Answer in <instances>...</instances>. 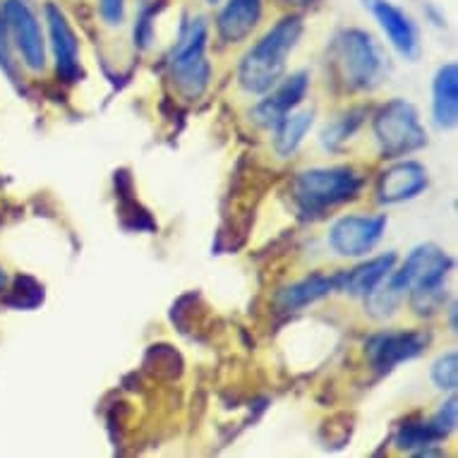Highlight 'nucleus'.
Returning <instances> with one entry per match:
<instances>
[{
    "label": "nucleus",
    "instance_id": "1",
    "mask_svg": "<svg viewBox=\"0 0 458 458\" xmlns=\"http://www.w3.org/2000/svg\"><path fill=\"white\" fill-rule=\"evenodd\" d=\"M305 22L301 15H285L278 20L245 55L238 68V82L248 94L262 97L271 87H276L284 77L288 55L301 41Z\"/></svg>",
    "mask_w": 458,
    "mask_h": 458
},
{
    "label": "nucleus",
    "instance_id": "2",
    "mask_svg": "<svg viewBox=\"0 0 458 458\" xmlns=\"http://www.w3.org/2000/svg\"><path fill=\"white\" fill-rule=\"evenodd\" d=\"M329 65L336 80L348 91H372L389 75V58L365 30H341L331 41Z\"/></svg>",
    "mask_w": 458,
    "mask_h": 458
},
{
    "label": "nucleus",
    "instance_id": "3",
    "mask_svg": "<svg viewBox=\"0 0 458 458\" xmlns=\"http://www.w3.org/2000/svg\"><path fill=\"white\" fill-rule=\"evenodd\" d=\"M362 174L355 165H324V168H308L295 175L293 199L298 209L308 216H317L334 209L338 204H346L360 195Z\"/></svg>",
    "mask_w": 458,
    "mask_h": 458
},
{
    "label": "nucleus",
    "instance_id": "4",
    "mask_svg": "<svg viewBox=\"0 0 458 458\" xmlns=\"http://www.w3.org/2000/svg\"><path fill=\"white\" fill-rule=\"evenodd\" d=\"M207 38H209V24L204 17H192L181 24V31L175 37V46L171 51V80L175 89L181 91L188 101L202 98L209 87L211 65L207 61Z\"/></svg>",
    "mask_w": 458,
    "mask_h": 458
},
{
    "label": "nucleus",
    "instance_id": "5",
    "mask_svg": "<svg viewBox=\"0 0 458 458\" xmlns=\"http://www.w3.org/2000/svg\"><path fill=\"white\" fill-rule=\"evenodd\" d=\"M372 132L384 158H403L420 151L428 144L420 113L406 98H391L375 113Z\"/></svg>",
    "mask_w": 458,
    "mask_h": 458
},
{
    "label": "nucleus",
    "instance_id": "6",
    "mask_svg": "<svg viewBox=\"0 0 458 458\" xmlns=\"http://www.w3.org/2000/svg\"><path fill=\"white\" fill-rule=\"evenodd\" d=\"M454 269V259L435 242H422L406 257L401 269L391 271L406 295L422 293V291H439L446 284V276Z\"/></svg>",
    "mask_w": 458,
    "mask_h": 458
},
{
    "label": "nucleus",
    "instance_id": "7",
    "mask_svg": "<svg viewBox=\"0 0 458 458\" xmlns=\"http://www.w3.org/2000/svg\"><path fill=\"white\" fill-rule=\"evenodd\" d=\"M3 17L8 22L10 38L17 53L22 55V63L31 72L46 70V38L37 13L31 10L27 0H5L3 3Z\"/></svg>",
    "mask_w": 458,
    "mask_h": 458
},
{
    "label": "nucleus",
    "instance_id": "8",
    "mask_svg": "<svg viewBox=\"0 0 458 458\" xmlns=\"http://www.w3.org/2000/svg\"><path fill=\"white\" fill-rule=\"evenodd\" d=\"M386 225H389V218L384 214H377V216L351 214V216L338 218L329 228V248L338 257H348V259L368 257L384 238Z\"/></svg>",
    "mask_w": 458,
    "mask_h": 458
},
{
    "label": "nucleus",
    "instance_id": "9",
    "mask_svg": "<svg viewBox=\"0 0 458 458\" xmlns=\"http://www.w3.org/2000/svg\"><path fill=\"white\" fill-rule=\"evenodd\" d=\"M365 8L372 13L377 24L382 27V31L389 38V44L396 48L401 58L415 63L422 53L420 30L413 22V17L408 15L406 10L398 8L396 3L391 0H362Z\"/></svg>",
    "mask_w": 458,
    "mask_h": 458
},
{
    "label": "nucleus",
    "instance_id": "10",
    "mask_svg": "<svg viewBox=\"0 0 458 458\" xmlns=\"http://www.w3.org/2000/svg\"><path fill=\"white\" fill-rule=\"evenodd\" d=\"M46 24H48V38L55 58V70L65 84L80 82L82 77V63H80V38H77L72 24L55 3H46L44 8Z\"/></svg>",
    "mask_w": 458,
    "mask_h": 458
},
{
    "label": "nucleus",
    "instance_id": "11",
    "mask_svg": "<svg viewBox=\"0 0 458 458\" xmlns=\"http://www.w3.org/2000/svg\"><path fill=\"white\" fill-rule=\"evenodd\" d=\"M310 89V75L305 70L293 72L291 77H281L276 87L267 91V97L252 108V121L262 128H274L284 115L295 111Z\"/></svg>",
    "mask_w": 458,
    "mask_h": 458
},
{
    "label": "nucleus",
    "instance_id": "12",
    "mask_svg": "<svg viewBox=\"0 0 458 458\" xmlns=\"http://www.w3.org/2000/svg\"><path fill=\"white\" fill-rule=\"evenodd\" d=\"M428 346V334L422 331H384L368 341V355L372 365L389 372L401 362L418 358Z\"/></svg>",
    "mask_w": 458,
    "mask_h": 458
},
{
    "label": "nucleus",
    "instance_id": "13",
    "mask_svg": "<svg viewBox=\"0 0 458 458\" xmlns=\"http://www.w3.org/2000/svg\"><path fill=\"white\" fill-rule=\"evenodd\" d=\"M429 185L428 168L418 161H398L389 165L377 181V199L382 204L411 202Z\"/></svg>",
    "mask_w": 458,
    "mask_h": 458
},
{
    "label": "nucleus",
    "instance_id": "14",
    "mask_svg": "<svg viewBox=\"0 0 458 458\" xmlns=\"http://www.w3.org/2000/svg\"><path fill=\"white\" fill-rule=\"evenodd\" d=\"M264 0H225L216 17V30L225 44H242L262 20Z\"/></svg>",
    "mask_w": 458,
    "mask_h": 458
},
{
    "label": "nucleus",
    "instance_id": "15",
    "mask_svg": "<svg viewBox=\"0 0 458 458\" xmlns=\"http://www.w3.org/2000/svg\"><path fill=\"white\" fill-rule=\"evenodd\" d=\"M432 118L439 130L456 128L458 123V65L446 63L432 80Z\"/></svg>",
    "mask_w": 458,
    "mask_h": 458
},
{
    "label": "nucleus",
    "instance_id": "16",
    "mask_svg": "<svg viewBox=\"0 0 458 458\" xmlns=\"http://www.w3.org/2000/svg\"><path fill=\"white\" fill-rule=\"evenodd\" d=\"M341 281H344V271L341 274H315V276H308L298 281V284L284 288L276 298V305L285 312H295V310H302L312 305V302L322 301L327 295H331L334 291H341Z\"/></svg>",
    "mask_w": 458,
    "mask_h": 458
},
{
    "label": "nucleus",
    "instance_id": "17",
    "mask_svg": "<svg viewBox=\"0 0 458 458\" xmlns=\"http://www.w3.org/2000/svg\"><path fill=\"white\" fill-rule=\"evenodd\" d=\"M398 257L396 252H386V255L372 257L368 262L358 264L355 269L344 271V281H341V291L355 295V298H365L375 291L377 285L382 284L384 278L389 276L394 267H396Z\"/></svg>",
    "mask_w": 458,
    "mask_h": 458
},
{
    "label": "nucleus",
    "instance_id": "18",
    "mask_svg": "<svg viewBox=\"0 0 458 458\" xmlns=\"http://www.w3.org/2000/svg\"><path fill=\"white\" fill-rule=\"evenodd\" d=\"M315 125V111L312 108H305V111H291L288 115H284L281 121L274 125V151H276L281 158L293 157L295 151L301 149L302 140L308 135L310 130Z\"/></svg>",
    "mask_w": 458,
    "mask_h": 458
},
{
    "label": "nucleus",
    "instance_id": "19",
    "mask_svg": "<svg viewBox=\"0 0 458 458\" xmlns=\"http://www.w3.org/2000/svg\"><path fill=\"white\" fill-rule=\"evenodd\" d=\"M41 302H44V285L27 274H17L8 295L3 298V305L13 310H37Z\"/></svg>",
    "mask_w": 458,
    "mask_h": 458
},
{
    "label": "nucleus",
    "instance_id": "20",
    "mask_svg": "<svg viewBox=\"0 0 458 458\" xmlns=\"http://www.w3.org/2000/svg\"><path fill=\"white\" fill-rule=\"evenodd\" d=\"M396 446L401 451H418V454H429L432 446H437L439 442V437L435 435V429L429 425V420L425 422H406V425H401L396 432Z\"/></svg>",
    "mask_w": 458,
    "mask_h": 458
},
{
    "label": "nucleus",
    "instance_id": "21",
    "mask_svg": "<svg viewBox=\"0 0 458 458\" xmlns=\"http://www.w3.org/2000/svg\"><path fill=\"white\" fill-rule=\"evenodd\" d=\"M362 115H365V111H362V108H355V111L341 115L338 121L329 123L322 132L324 149H329V151L341 149V147H344V144H346L348 140L358 132V128L362 125Z\"/></svg>",
    "mask_w": 458,
    "mask_h": 458
},
{
    "label": "nucleus",
    "instance_id": "22",
    "mask_svg": "<svg viewBox=\"0 0 458 458\" xmlns=\"http://www.w3.org/2000/svg\"><path fill=\"white\" fill-rule=\"evenodd\" d=\"M429 379L435 382L437 389L442 391H456L458 386V353L449 351V353L439 355L432 368H429Z\"/></svg>",
    "mask_w": 458,
    "mask_h": 458
},
{
    "label": "nucleus",
    "instance_id": "23",
    "mask_svg": "<svg viewBox=\"0 0 458 458\" xmlns=\"http://www.w3.org/2000/svg\"><path fill=\"white\" fill-rule=\"evenodd\" d=\"M0 70H3V75H8L10 82L20 87L22 80H20V68H17L15 55H13V38H10L8 22L3 17V10H0Z\"/></svg>",
    "mask_w": 458,
    "mask_h": 458
},
{
    "label": "nucleus",
    "instance_id": "24",
    "mask_svg": "<svg viewBox=\"0 0 458 458\" xmlns=\"http://www.w3.org/2000/svg\"><path fill=\"white\" fill-rule=\"evenodd\" d=\"M456 422H458V401L456 396H451L442 408H439V413L429 420L432 429H435V435L439 439H446V437L456 429Z\"/></svg>",
    "mask_w": 458,
    "mask_h": 458
},
{
    "label": "nucleus",
    "instance_id": "25",
    "mask_svg": "<svg viewBox=\"0 0 458 458\" xmlns=\"http://www.w3.org/2000/svg\"><path fill=\"white\" fill-rule=\"evenodd\" d=\"M98 15L108 27H121L125 20V0H98Z\"/></svg>",
    "mask_w": 458,
    "mask_h": 458
},
{
    "label": "nucleus",
    "instance_id": "26",
    "mask_svg": "<svg viewBox=\"0 0 458 458\" xmlns=\"http://www.w3.org/2000/svg\"><path fill=\"white\" fill-rule=\"evenodd\" d=\"M288 5H293V8H312L317 3H322V0H284Z\"/></svg>",
    "mask_w": 458,
    "mask_h": 458
},
{
    "label": "nucleus",
    "instance_id": "27",
    "mask_svg": "<svg viewBox=\"0 0 458 458\" xmlns=\"http://www.w3.org/2000/svg\"><path fill=\"white\" fill-rule=\"evenodd\" d=\"M5 285H8V274H5V269L0 267V293L5 291Z\"/></svg>",
    "mask_w": 458,
    "mask_h": 458
},
{
    "label": "nucleus",
    "instance_id": "28",
    "mask_svg": "<svg viewBox=\"0 0 458 458\" xmlns=\"http://www.w3.org/2000/svg\"><path fill=\"white\" fill-rule=\"evenodd\" d=\"M207 3H209V5H216V3H221V0H207Z\"/></svg>",
    "mask_w": 458,
    "mask_h": 458
}]
</instances>
